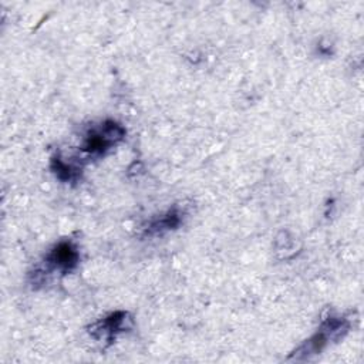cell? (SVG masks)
I'll return each instance as SVG.
<instances>
[{
    "instance_id": "obj_1",
    "label": "cell",
    "mask_w": 364,
    "mask_h": 364,
    "mask_svg": "<svg viewBox=\"0 0 364 364\" xmlns=\"http://www.w3.org/2000/svg\"><path fill=\"white\" fill-rule=\"evenodd\" d=\"M350 328V321L340 316H328L321 323L320 328L301 346H299L289 357V360L303 361L311 355L318 354L330 341L341 338Z\"/></svg>"
},
{
    "instance_id": "obj_2",
    "label": "cell",
    "mask_w": 364,
    "mask_h": 364,
    "mask_svg": "<svg viewBox=\"0 0 364 364\" xmlns=\"http://www.w3.org/2000/svg\"><path fill=\"white\" fill-rule=\"evenodd\" d=\"M125 136V129L121 124L107 119L97 127H92L84 136L81 144V151L98 156L105 154L109 148L117 145Z\"/></svg>"
},
{
    "instance_id": "obj_3",
    "label": "cell",
    "mask_w": 364,
    "mask_h": 364,
    "mask_svg": "<svg viewBox=\"0 0 364 364\" xmlns=\"http://www.w3.org/2000/svg\"><path fill=\"white\" fill-rule=\"evenodd\" d=\"M80 260V255L74 243L68 240H63L57 243L46 256L44 259V270L41 273H34V276H43L44 273H53V272H60V273H68L71 272Z\"/></svg>"
},
{
    "instance_id": "obj_4",
    "label": "cell",
    "mask_w": 364,
    "mask_h": 364,
    "mask_svg": "<svg viewBox=\"0 0 364 364\" xmlns=\"http://www.w3.org/2000/svg\"><path fill=\"white\" fill-rule=\"evenodd\" d=\"M132 318L127 311H114L104 317L102 320H98L90 327V334L94 336L98 340H107L108 343L115 338L117 334L131 328Z\"/></svg>"
},
{
    "instance_id": "obj_5",
    "label": "cell",
    "mask_w": 364,
    "mask_h": 364,
    "mask_svg": "<svg viewBox=\"0 0 364 364\" xmlns=\"http://www.w3.org/2000/svg\"><path fill=\"white\" fill-rule=\"evenodd\" d=\"M182 222V212L178 208L169 209L159 218H155L149 222V225L145 228V235L148 236H158L165 232L176 229Z\"/></svg>"
},
{
    "instance_id": "obj_6",
    "label": "cell",
    "mask_w": 364,
    "mask_h": 364,
    "mask_svg": "<svg viewBox=\"0 0 364 364\" xmlns=\"http://www.w3.org/2000/svg\"><path fill=\"white\" fill-rule=\"evenodd\" d=\"M50 166L54 175L63 182H74L80 178V173H81V169L78 166L63 161L60 156L53 158Z\"/></svg>"
}]
</instances>
